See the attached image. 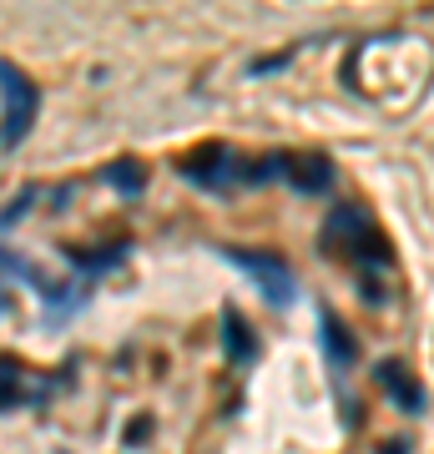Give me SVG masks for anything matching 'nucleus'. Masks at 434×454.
Instances as JSON below:
<instances>
[{
  "label": "nucleus",
  "instance_id": "f257e3e1",
  "mask_svg": "<svg viewBox=\"0 0 434 454\" xmlns=\"http://www.w3.org/2000/svg\"><path fill=\"white\" fill-rule=\"evenodd\" d=\"M0 91H5V121H0V146H20L26 131L36 121V106H41V91L36 82L20 71L16 61H0Z\"/></svg>",
  "mask_w": 434,
  "mask_h": 454
},
{
  "label": "nucleus",
  "instance_id": "f03ea898",
  "mask_svg": "<svg viewBox=\"0 0 434 454\" xmlns=\"http://www.w3.org/2000/svg\"><path fill=\"white\" fill-rule=\"evenodd\" d=\"M223 253L253 278L257 288H263V298H268L273 309L293 303V273H288V262L283 258H273V253H248V247H223Z\"/></svg>",
  "mask_w": 434,
  "mask_h": 454
},
{
  "label": "nucleus",
  "instance_id": "7ed1b4c3",
  "mask_svg": "<svg viewBox=\"0 0 434 454\" xmlns=\"http://www.w3.org/2000/svg\"><path fill=\"white\" fill-rule=\"evenodd\" d=\"M374 253H384L379 238L369 232V217L359 207H334L328 212V223H323V253H359V258H369Z\"/></svg>",
  "mask_w": 434,
  "mask_h": 454
},
{
  "label": "nucleus",
  "instance_id": "20e7f679",
  "mask_svg": "<svg viewBox=\"0 0 434 454\" xmlns=\"http://www.w3.org/2000/svg\"><path fill=\"white\" fill-rule=\"evenodd\" d=\"M242 172H248V162H233L227 146H202V152H193V157L182 162V177L197 182V187H212V192L242 182Z\"/></svg>",
  "mask_w": 434,
  "mask_h": 454
},
{
  "label": "nucleus",
  "instance_id": "39448f33",
  "mask_svg": "<svg viewBox=\"0 0 434 454\" xmlns=\"http://www.w3.org/2000/svg\"><path fill=\"white\" fill-rule=\"evenodd\" d=\"M283 182H288L293 192H304V197H319V192H328L334 187V162L328 157H288L283 162Z\"/></svg>",
  "mask_w": 434,
  "mask_h": 454
},
{
  "label": "nucleus",
  "instance_id": "423d86ee",
  "mask_svg": "<svg viewBox=\"0 0 434 454\" xmlns=\"http://www.w3.org/2000/svg\"><path fill=\"white\" fill-rule=\"evenodd\" d=\"M379 384L394 394V404H399V409H409V414H414V409H424V394H419V384H414V379H404L399 364H379Z\"/></svg>",
  "mask_w": 434,
  "mask_h": 454
},
{
  "label": "nucleus",
  "instance_id": "0eeeda50",
  "mask_svg": "<svg viewBox=\"0 0 434 454\" xmlns=\"http://www.w3.org/2000/svg\"><path fill=\"white\" fill-rule=\"evenodd\" d=\"M223 343H227V364H248V358L257 354V343H253V333L242 328L238 309H223Z\"/></svg>",
  "mask_w": 434,
  "mask_h": 454
},
{
  "label": "nucleus",
  "instance_id": "6e6552de",
  "mask_svg": "<svg viewBox=\"0 0 434 454\" xmlns=\"http://www.w3.org/2000/svg\"><path fill=\"white\" fill-rule=\"evenodd\" d=\"M323 354L334 369H349L354 364V339H349V328L338 324V318H323Z\"/></svg>",
  "mask_w": 434,
  "mask_h": 454
},
{
  "label": "nucleus",
  "instance_id": "1a4fd4ad",
  "mask_svg": "<svg viewBox=\"0 0 434 454\" xmlns=\"http://www.w3.org/2000/svg\"><path fill=\"white\" fill-rule=\"evenodd\" d=\"M112 182H116V187H127V192H142V187H146V177H142V167H137V162H116L112 167Z\"/></svg>",
  "mask_w": 434,
  "mask_h": 454
},
{
  "label": "nucleus",
  "instance_id": "9d476101",
  "mask_svg": "<svg viewBox=\"0 0 434 454\" xmlns=\"http://www.w3.org/2000/svg\"><path fill=\"white\" fill-rule=\"evenodd\" d=\"M20 404V389L16 384H0V414H5V409H16Z\"/></svg>",
  "mask_w": 434,
  "mask_h": 454
},
{
  "label": "nucleus",
  "instance_id": "9b49d317",
  "mask_svg": "<svg viewBox=\"0 0 434 454\" xmlns=\"http://www.w3.org/2000/svg\"><path fill=\"white\" fill-rule=\"evenodd\" d=\"M384 454H404V444H384Z\"/></svg>",
  "mask_w": 434,
  "mask_h": 454
}]
</instances>
